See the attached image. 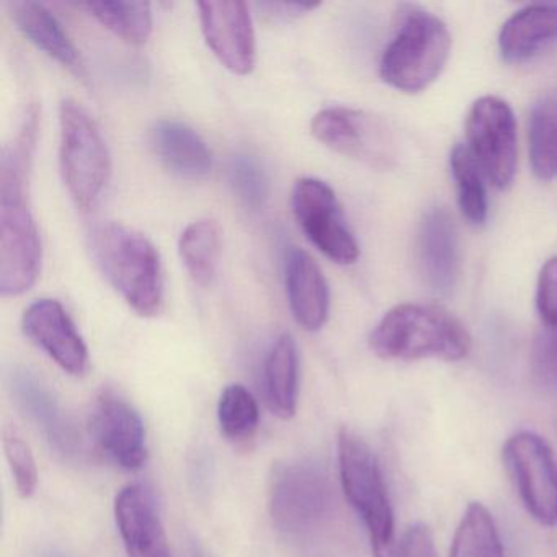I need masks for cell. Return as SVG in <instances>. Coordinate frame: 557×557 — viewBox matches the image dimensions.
Returning <instances> with one entry per match:
<instances>
[{
  "label": "cell",
  "mask_w": 557,
  "mask_h": 557,
  "mask_svg": "<svg viewBox=\"0 0 557 557\" xmlns=\"http://www.w3.org/2000/svg\"><path fill=\"white\" fill-rule=\"evenodd\" d=\"M314 138L332 151L371 169L393 168L397 149L386 123L363 110L331 107L312 119Z\"/></svg>",
  "instance_id": "cell-9"
},
{
  "label": "cell",
  "mask_w": 557,
  "mask_h": 557,
  "mask_svg": "<svg viewBox=\"0 0 557 557\" xmlns=\"http://www.w3.org/2000/svg\"><path fill=\"white\" fill-rule=\"evenodd\" d=\"M286 293L293 318L302 329L315 332L324 327L331 309V292L321 267L305 250H289Z\"/></svg>",
  "instance_id": "cell-18"
},
{
  "label": "cell",
  "mask_w": 557,
  "mask_h": 557,
  "mask_svg": "<svg viewBox=\"0 0 557 557\" xmlns=\"http://www.w3.org/2000/svg\"><path fill=\"white\" fill-rule=\"evenodd\" d=\"M536 308L543 325H557V257H550L537 276Z\"/></svg>",
  "instance_id": "cell-32"
},
{
  "label": "cell",
  "mask_w": 557,
  "mask_h": 557,
  "mask_svg": "<svg viewBox=\"0 0 557 557\" xmlns=\"http://www.w3.org/2000/svg\"><path fill=\"white\" fill-rule=\"evenodd\" d=\"M557 44V4H533L515 12L498 35L507 63H524Z\"/></svg>",
  "instance_id": "cell-20"
},
{
  "label": "cell",
  "mask_w": 557,
  "mask_h": 557,
  "mask_svg": "<svg viewBox=\"0 0 557 557\" xmlns=\"http://www.w3.org/2000/svg\"><path fill=\"white\" fill-rule=\"evenodd\" d=\"M221 432L234 443L247 442L259 429L260 412L257 400L243 384H231L223 391L218 404Z\"/></svg>",
  "instance_id": "cell-28"
},
{
  "label": "cell",
  "mask_w": 557,
  "mask_h": 557,
  "mask_svg": "<svg viewBox=\"0 0 557 557\" xmlns=\"http://www.w3.org/2000/svg\"><path fill=\"white\" fill-rule=\"evenodd\" d=\"M262 9H269L270 14L275 15L280 18H292L301 17V15L308 14V12L318 9V4H262Z\"/></svg>",
  "instance_id": "cell-34"
},
{
  "label": "cell",
  "mask_w": 557,
  "mask_h": 557,
  "mask_svg": "<svg viewBox=\"0 0 557 557\" xmlns=\"http://www.w3.org/2000/svg\"><path fill=\"white\" fill-rule=\"evenodd\" d=\"M337 449L342 488L370 534L374 557H400L403 537L397 540L393 505L376 455L348 429L338 433Z\"/></svg>",
  "instance_id": "cell-4"
},
{
  "label": "cell",
  "mask_w": 557,
  "mask_h": 557,
  "mask_svg": "<svg viewBox=\"0 0 557 557\" xmlns=\"http://www.w3.org/2000/svg\"><path fill=\"white\" fill-rule=\"evenodd\" d=\"M370 347L383 360H465L472 341L465 325L446 309L399 305L383 315L370 335Z\"/></svg>",
  "instance_id": "cell-3"
},
{
  "label": "cell",
  "mask_w": 557,
  "mask_h": 557,
  "mask_svg": "<svg viewBox=\"0 0 557 557\" xmlns=\"http://www.w3.org/2000/svg\"><path fill=\"white\" fill-rule=\"evenodd\" d=\"M449 164H451V174L455 178L456 195H458V205L462 216L474 226H482L487 220L488 203L481 168L472 158L468 146L462 145L453 148Z\"/></svg>",
  "instance_id": "cell-27"
},
{
  "label": "cell",
  "mask_w": 557,
  "mask_h": 557,
  "mask_svg": "<svg viewBox=\"0 0 557 557\" xmlns=\"http://www.w3.org/2000/svg\"><path fill=\"white\" fill-rule=\"evenodd\" d=\"M502 459L528 513L544 527L557 524V462L546 440L528 430L513 433Z\"/></svg>",
  "instance_id": "cell-8"
},
{
  "label": "cell",
  "mask_w": 557,
  "mask_h": 557,
  "mask_svg": "<svg viewBox=\"0 0 557 557\" xmlns=\"http://www.w3.org/2000/svg\"><path fill=\"white\" fill-rule=\"evenodd\" d=\"M451 35L436 15L407 8L399 28L381 57V79L406 94L429 89L448 63Z\"/></svg>",
  "instance_id": "cell-5"
},
{
  "label": "cell",
  "mask_w": 557,
  "mask_h": 557,
  "mask_svg": "<svg viewBox=\"0 0 557 557\" xmlns=\"http://www.w3.org/2000/svg\"><path fill=\"white\" fill-rule=\"evenodd\" d=\"M178 253L197 285L208 286L216 275L221 253V227L213 220L188 224L178 239Z\"/></svg>",
  "instance_id": "cell-24"
},
{
  "label": "cell",
  "mask_w": 557,
  "mask_h": 557,
  "mask_svg": "<svg viewBox=\"0 0 557 557\" xmlns=\"http://www.w3.org/2000/svg\"><path fill=\"white\" fill-rule=\"evenodd\" d=\"M468 149L494 187L505 190L517 174V122L513 110L498 97H481L466 120Z\"/></svg>",
  "instance_id": "cell-10"
},
{
  "label": "cell",
  "mask_w": 557,
  "mask_h": 557,
  "mask_svg": "<svg viewBox=\"0 0 557 557\" xmlns=\"http://www.w3.org/2000/svg\"><path fill=\"white\" fill-rule=\"evenodd\" d=\"M449 557H504L500 534L491 511L471 502L456 528Z\"/></svg>",
  "instance_id": "cell-26"
},
{
  "label": "cell",
  "mask_w": 557,
  "mask_h": 557,
  "mask_svg": "<svg viewBox=\"0 0 557 557\" xmlns=\"http://www.w3.org/2000/svg\"><path fill=\"white\" fill-rule=\"evenodd\" d=\"M292 205L293 213L312 246L341 265L357 262L360 247L331 185L319 178H299L293 188Z\"/></svg>",
  "instance_id": "cell-11"
},
{
  "label": "cell",
  "mask_w": 557,
  "mask_h": 557,
  "mask_svg": "<svg viewBox=\"0 0 557 557\" xmlns=\"http://www.w3.org/2000/svg\"><path fill=\"white\" fill-rule=\"evenodd\" d=\"M334 507L327 475L312 462H280L269 479V511L273 523L289 536L319 530Z\"/></svg>",
  "instance_id": "cell-7"
},
{
  "label": "cell",
  "mask_w": 557,
  "mask_h": 557,
  "mask_svg": "<svg viewBox=\"0 0 557 557\" xmlns=\"http://www.w3.org/2000/svg\"><path fill=\"white\" fill-rule=\"evenodd\" d=\"M417 260L430 289L449 295L456 288L461 272L458 230L443 208H433L423 216L417 237Z\"/></svg>",
  "instance_id": "cell-15"
},
{
  "label": "cell",
  "mask_w": 557,
  "mask_h": 557,
  "mask_svg": "<svg viewBox=\"0 0 557 557\" xmlns=\"http://www.w3.org/2000/svg\"><path fill=\"white\" fill-rule=\"evenodd\" d=\"M400 557H438L432 531L425 524H413L403 536Z\"/></svg>",
  "instance_id": "cell-33"
},
{
  "label": "cell",
  "mask_w": 557,
  "mask_h": 557,
  "mask_svg": "<svg viewBox=\"0 0 557 557\" xmlns=\"http://www.w3.org/2000/svg\"><path fill=\"white\" fill-rule=\"evenodd\" d=\"M531 169L540 181L557 178V90L537 100L528 123Z\"/></svg>",
  "instance_id": "cell-23"
},
{
  "label": "cell",
  "mask_w": 557,
  "mask_h": 557,
  "mask_svg": "<svg viewBox=\"0 0 557 557\" xmlns=\"http://www.w3.org/2000/svg\"><path fill=\"white\" fill-rule=\"evenodd\" d=\"M533 371L537 383L557 397V325H544L536 335Z\"/></svg>",
  "instance_id": "cell-31"
},
{
  "label": "cell",
  "mask_w": 557,
  "mask_h": 557,
  "mask_svg": "<svg viewBox=\"0 0 557 557\" xmlns=\"http://www.w3.org/2000/svg\"><path fill=\"white\" fill-rule=\"evenodd\" d=\"M201 32L208 47L237 76L252 73L257 63L256 30L249 5L239 0L198 2Z\"/></svg>",
  "instance_id": "cell-12"
},
{
  "label": "cell",
  "mask_w": 557,
  "mask_h": 557,
  "mask_svg": "<svg viewBox=\"0 0 557 557\" xmlns=\"http://www.w3.org/2000/svg\"><path fill=\"white\" fill-rule=\"evenodd\" d=\"M89 243L94 260L126 305L141 318L158 315L164 306V273L154 244L120 223L94 227Z\"/></svg>",
  "instance_id": "cell-2"
},
{
  "label": "cell",
  "mask_w": 557,
  "mask_h": 557,
  "mask_svg": "<svg viewBox=\"0 0 557 557\" xmlns=\"http://www.w3.org/2000/svg\"><path fill=\"white\" fill-rule=\"evenodd\" d=\"M5 8L18 30L30 44L48 54L51 60L58 61L61 66L67 67L81 79L86 77V67L79 50L60 21L51 14L50 9L32 0H14V2H8Z\"/></svg>",
  "instance_id": "cell-19"
},
{
  "label": "cell",
  "mask_w": 557,
  "mask_h": 557,
  "mask_svg": "<svg viewBox=\"0 0 557 557\" xmlns=\"http://www.w3.org/2000/svg\"><path fill=\"white\" fill-rule=\"evenodd\" d=\"M230 182L234 194L250 210H260L269 198V177L265 169L250 154L231 159Z\"/></svg>",
  "instance_id": "cell-29"
},
{
  "label": "cell",
  "mask_w": 557,
  "mask_h": 557,
  "mask_svg": "<svg viewBox=\"0 0 557 557\" xmlns=\"http://www.w3.org/2000/svg\"><path fill=\"white\" fill-rule=\"evenodd\" d=\"M25 335L66 373L84 376L89 370V350L64 306L57 299H38L22 319Z\"/></svg>",
  "instance_id": "cell-13"
},
{
  "label": "cell",
  "mask_w": 557,
  "mask_h": 557,
  "mask_svg": "<svg viewBox=\"0 0 557 557\" xmlns=\"http://www.w3.org/2000/svg\"><path fill=\"white\" fill-rule=\"evenodd\" d=\"M151 148L165 171L182 181H203L213 169L207 141L187 123L161 120L151 129Z\"/></svg>",
  "instance_id": "cell-17"
},
{
  "label": "cell",
  "mask_w": 557,
  "mask_h": 557,
  "mask_svg": "<svg viewBox=\"0 0 557 557\" xmlns=\"http://www.w3.org/2000/svg\"><path fill=\"white\" fill-rule=\"evenodd\" d=\"M2 445L5 458L14 475L15 487L24 498H30L37 491L38 469L34 453L21 430L14 425H5L2 430Z\"/></svg>",
  "instance_id": "cell-30"
},
{
  "label": "cell",
  "mask_w": 557,
  "mask_h": 557,
  "mask_svg": "<svg viewBox=\"0 0 557 557\" xmlns=\"http://www.w3.org/2000/svg\"><path fill=\"white\" fill-rule=\"evenodd\" d=\"M60 129V168L64 184L81 210H92L112 174L109 146L94 116L76 100L61 102Z\"/></svg>",
  "instance_id": "cell-6"
},
{
  "label": "cell",
  "mask_w": 557,
  "mask_h": 557,
  "mask_svg": "<svg viewBox=\"0 0 557 557\" xmlns=\"http://www.w3.org/2000/svg\"><path fill=\"white\" fill-rule=\"evenodd\" d=\"M92 433L102 451L122 468L136 471L148 461L145 423L132 404L113 391L97 397Z\"/></svg>",
  "instance_id": "cell-14"
},
{
  "label": "cell",
  "mask_w": 557,
  "mask_h": 557,
  "mask_svg": "<svg viewBox=\"0 0 557 557\" xmlns=\"http://www.w3.org/2000/svg\"><path fill=\"white\" fill-rule=\"evenodd\" d=\"M79 8L133 47H141L151 37L152 8L149 2H87Z\"/></svg>",
  "instance_id": "cell-25"
},
{
  "label": "cell",
  "mask_w": 557,
  "mask_h": 557,
  "mask_svg": "<svg viewBox=\"0 0 557 557\" xmlns=\"http://www.w3.org/2000/svg\"><path fill=\"white\" fill-rule=\"evenodd\" d=\"M12 387L25 410L47 433L51 445L57 446L64 455L77 453V445H81L79 436L76 435L74 426L64 420L63 410L50 391L28 371H17L12 376Z\"/></svg>",
  "instance_id": "cell-21"
},
{
  "label": "cell",
  "mask_w": 557,
  "mask_h": 557,
  "mask_svg": "<svg viewBox=\"0 0 557 557\" xmlns=\"http://www.w3.org/2000/svg\"><path fill=\"white\" fill-rule=\"evenodd\" d=\"M299 358L295 338H276L265 361V394L270 409L280 419H292L298 409Z\"/></svg>",
  "instance_id": "cell-22"
},
{
  "label": "cell",
  "mask_w": 557,
  "mask_h": 557,
  "mask_svg": "<svg viewBox=\"0 0 557 557\" xmlns=\"http://www.w3.org/2000/svg\"><path fill=\"white\" fill-rule=\"evenodd\" d=\"M115 518L128 557H172L154 497L143 485L122 488Z\"/></svg>",
  "instance_id": "cell-16"
},
{
  "label": "cell",
  "mask_w": 557,
  "mask_h": 557,
  "mask_svg": "<svg viewBox=\"0 0 557 557\" xmlns=\"http://www.w3.org/2000/svg\"><path fill=\"white\" fill-rule=\"evenodd\" d=\"M38 113L28 110L17 139L0 162V293L21 296L37 283L41 239L28 201V171L37 138Z\"/></svg>",
  "instance_id": "cell-1"
}]
</instances>
